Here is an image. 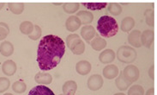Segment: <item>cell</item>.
I'll return each mask as SVG.
<instances>
[{
    "label": "cell",
    "instance_id": "6da1fadb",
    "mask_svg": "<svg viewBox=\"0 0 157 95\" xmlns=\"http://www.w3.org/2000/svg\"><path fill=\"white\" fill-rule=\"evenodd\" d=\"M65 53L64 40L54 35L44 36L39 43L37 61L42 71H49L59 64Z\"/></svg>",
    "mask_w": 157,
    "mask_h": 95
},
{
    "label": "cell",
    "instance_id": "7a4b0ae2",
    "mask_svg": "<svg viewBox=\"0 0 157 95\" xmlns=\"http://www.w3.org/2000/svg\"><path fill=\"white\" fill-rule=\"evenodd\" d=\"M97 30L101 36L110 38L118 33L119 25L113 17L110 16H102L98 20Z\"/></svg>",
    "mask_w": 157,
    "mask_h": 95
},
{
    "label": "cell",
    "instance_id": "3957f363",
    "mask_svg": "<svg viewBox=\"0 0 157 95\" xmlns=\"http://www.w3.org/2000/svg\"><path fill=\"white\" fill-rule=\"evenodd\" d=\"M117 57L119 60L123 63H132L135 61L136 59V51L134 48L128 47V46H122L117 51Z\"/></svg>",
    "mask_w": 157,
    "mask_h": 95
},
{
    "label": "cell",
    "instance_id": "277c9868",
    "mask_svg": "<svg viewBox=\"0 0 157 95\" xmlns=\"http://www.w3.org/2000/svg\"><path fill=\"white\" fill-rule=\"evenodd\" d=\"M124 77L131 83L136 81L139 78V69L134 65H129L123 71Z\"/></svg>",
    "mask_w": 157,
    "mask_h": 95
},
{
    "label": "cell",
    "instance_id": "5b68a950",
    "mask_svg": "<svg viewBox=\"0 0 157 95\" xmlns=\"http://www.w3.org/2000/svg\"><path fill=\"white\" fill-rule=\"evenodd\" d=\"M87 86L89 90L97 91L101 89L103 86V79L100 74H94L88 80Z\"/></svg>",
    "mask_w": 157,
    "mask_h": 95
},
{
    "label": "cell",
    "instance_id": "8992f818",
    "mask_svg": "<svg viewBox=\"0 0 157 95\" xmlns=\"http://www.w3.org/2000/svg\"><path fill=\"white\" fill-rule=\"evenodd\" d=\"M82 25L80 19L77 16H71L65 22V27L66 30L70 32H75L77 31Z\"/></svg>",
    "mask_w": 157,
    "mask_h": 95
},
{
    "label": "cell",
    "instance_id": "52a82bcc",
    "mask_svg": "<svg viewBox=\"0 0 157 95\" xmlns=\"http://www.w3.org/2000/svg\"><path fill=\"white\" fill-rule=\"evenodd\" d=\"M2 71L7 76H12L17 72V64L14 60H7L2 65Z\"/></svg>",
    "mask_w": 157,
    "mask_h": 95
},
{
    "label": "cell",
    "instance_id": "ba28073f",
    "mask_svg": "<svg viewBox=\"0 0 157 95\" xmlns=\"http://www.w3.org/2000/svg\"><path fill=\"white\" fill-rule=\"evenodd\" d=\"M154 40V31L152 30H146L143 33H141V43L144 47H151Z\"/></svg>",
    "mask_w": 157,
    "mask_h": 95
},
{
    "label": "cell",
    "instance_id": "9c48e42d",
    "mask_svg": "<svg viewBox=\"0 0 157 95\" xmlns=\"http://www.w3.org/2000/svg\"><path fill=\"white\" fill-rule=\"evenodd\" d=\"M28 95H55L54 93L46 86L43 85H40V86H36L33 87L31 90L29 91Z\"/></svg>",
    "mask_w": 157,
    "mask_h": 95
},
{
    "label": "cell",
    "instance_id": "30bf717a",
    "mask_svg": "<svg viewBox=\"0 0 157 95\" xmlns=\"http://www.w3.org/2000/svg\"><path fill=\"white\" fill-rule=\"evenodd\" d=\"M128 42L132 47L140 48L142 46L141 43V31L139 30H133L128 35Z\"/></svg>",
    "mask_w": 157,
    "mask_h": 95
},
{
    "label": "cell",
    "instance_id": "8fae6325",
    "mask_svg": "<svg viewBox=\"0 0 157 95\" xmlns=\"http://www.w3.org/2000/svg\"><path fill=\"white\" fill-rule=\"evenodd\" d=\"M116 54L113 49H106L99 56V60L103 64H109L115 59Z\"/></svg>",
    "mask_w": 157,
    "mask_h": 95
},
{
    "label": "cell",
    "instance_id": "7c38bea8",
    "mask_svg": "<svg viewBox=\"0 0 157 95\" xmlns=\"http://www.w3.org/2000/svg\"><path fill=\"white\" fill-rule=\"evenodd\" d=\"M118 75H119V68L115 65H108L103 69V76L106 79L113 80V79L117 77Z\"/></svg>",
    "mask_w": 157,
    "mask_h": 95
},
{
    "label": "cell",
    "instance_id": "4fadbf2b",
    "mask_svg": "<svg viewBox=\"0 0 157 95\" xmlns=\"http://www.w3.org/2000/svg\"><path fill=\"white\" fill-rule=\"evenodd\" d=\"M96 35L95 33V30L93 26L90 25H86L83 26L81 30V35L82 37L84 39L86 42L89 43L90 40H92L94 38V36Z\"/></svg>",
    "mask_w": 157,
    "mask_h": 95
},
{
    "label": "cell",
    "instance_id": "5bb4252c",
    "mask_svg": "<svg viewBox=\"0 0 157 95\" xmlns=\"http://www.w3.org/2000/svg\"><path fill=\"white\" fill-rule=\"evenodd\" d=\"M34 81L37 82L38 84L46 86V85H49L51 84L52 81V77L50 73H43V72H39L34 77Z\"/></svg>",
    "mask_w": 157,
    "mask_h": 95
},
{
    "label": "cell",
    "instance_id": "9a60e30c",
    "mask_svg": "<svg viewBox=\"0 0 157 95\" xmlns=\"http://www.w3.org/2000/svg\"><path fill=\"white\" fill-rule=\"evenodd\" d=\"M77 89V82L74 81H68L64 83L62 87L64 95H75Z\"/></svg>",
    "mask_w": 157,
    "mask_h": 95
},
{
    "label": "cell",
    "instance_id": "2e32d148",
    "mask_svg": "<svg viewBox=\"0 0 157 95\" xmlns=\"http://www.w3.org/2000/svg\"><path fill=\"white\" fill-rule=\"evenodd\" d=\"M76 70L81 75H86L91 71V64L88 60H80L76 65Z\"/></svg>",
    "mask_w": 157,
    "mask_h": 95
},
{
    "label": "cell",
    "instance_id": "e0dca14e",
    "mask_svg": "<svg viewBox=\"0 0 157 95\" xmlns=\"http://www.w3.org/2000/svg\"><path fill=\"white\" fill-rule=\"evenodd\" d=\"M77 17L80 19L82 24H89L91 23L94 20L93 13L86 11V10H80L77 12Z\"/></svg>",
    "mask_w": 157,
    "mask_h": 95
},
{
    "label": "cell",
    "instance_id": "ac0fdd59",
    "mask_svg": "<svg viewBox=\"0 0 157 95\" xmlns=\"http://www.w3.org/2000/svg\"><path fill=\"white\" fill-rule=\"evenodd\" d=\"M115 83H116L117 88L120 91H126L127 88H129L131 86V85H132L131 82L128 81L124 77L123 72H120V74H119L118 78L116 79Z\"/></svg>",
    "mask_w": 157,
    "mask_h": 95
},
{
    "label": "cell",
    "instance_id": "d6986e66",
    "mask_svg": "<svg viewBox=\"0 0 157 95\" xmlns=\"http://www.w3.org/2000/svg\"><path fill=\"white\" fill-rule=\"evenodd\" d=\"M14 53V46L10 42L4 41L0 45V54L4 56H10Z\"/></svg>",
    "mask_w": 157,
    "mask_h": 95
},
{
    "label": "cell",
    "instance_id": "ffe728a7",
    "mask_svg": "<svg viewBox=\"0 0 157 95\" xmlns=\"http://www.w3.org/2000/svg\"><path fill=\"white\" fill-rule=\"evenodd\" d=\"M90 44H91V47L93 48V49L96 51H100L106 47V41L97 35L95 38L93 39V41L90 43Z\"/></svg>",
    "mask_w": 157,
    "mask_h": 95
},
{
    "label": "cell",
    "instance_id": "44dd1931",
    "mask_svg": "<svg viewBox=\"0 0 157 95\" xmlns=\"http://www.w3.org/2000/svg\"><path fill=\"white\" fill-rule=\"evenodd\" d=\"M134 26H135L134 19L131 17H127L122 20L120 28H121V30L124 32H130L134 28Z\"/></svg>",
    "mask_w": 157,
    "mask_h": 95
},
{
    "label": "cell",
    "instance_id": "7402d4cb",
    "mask_svg": "<svg viewBox=\"0 0 157 95\" xmlns=\"http://www.w3.org/2000/svg\"><path fill=\"white\" fill-rule=\"evenodd\" d=\"M9 9L13 14L20 15L24 10V4L22 3H9Z\"/></svg>",
    "mask_w": 157,
    "mask_h": 95
},
{
    "label": "cell",
    "instance_id": "603a6c76",
    "mask_svg": "<svg viewBox=\"0 0 157 95\" xmlns=\"http://www.w3.org/2000/svg\"><path fill=\"white\" fill-rule=\"evenodd\" d=\"M34 30V24L29 21L22 22L20 25V31L22 34L29 35Z\"/></svg>",
    "mask_w": 157,
    "mask_h": 95
},
{
    "label": "cell",
    "instance_id": "cb8c5ba5",
    "mask_svg": "<svg viewBox=\"0 0 157 95\" xmlns=\"http://www.w3.org/2000/svg\"><path fill=\"white\" fill-rule=\"evenodd\" d=\"M80 4L79 3H64L63 4V9L66 13L68 14H73L77 12L79 10Z\"/></svg>",
    "mask_w": 157,
    "mask_h": 95
},
{
    "label": "cell",
    "instance_id": "d4e9b609",
    "mask_svg": "<svg viewBox=\"0 0 157 95\" xmlns=\"http://www.w3.org/2000/svg\"><path fill=\"white\" fill-rule=\"evenodd\" d=\"M108 5V11L112 14V15H113V16H119L121 14L122 12V7H121V5L119 4H117V3H110L109 4H107Z\"/></svg>",
    "mask_w": 157,
    "mask_h": 95
},
{
    "label": "cell",
    "instance_id": "484cf974",
    "mask_svg": "<svg viewBox=\"0 0 157 95\" xmlns=\"http://www.w3.org/2000/svg\"><path fill=\"white\" fill-rule=\"evenodd\" d=\"M80 36L77 34H71L67 36L66 38V46L71 49L79 41H80Z\"/></svg>",
    "mask_w": 157,
    "mask_h": 95
},
{
    "label": "cell",
    "instance_id": "4316f807",
    "mask_svg": "<svg viewBox=\"0 0 157 95\" xmlns=\"http://www.w3.org/2000/svg\"><path fill=\"white\" fill-rule=\"evenodd\" d=\"M27 89V85L22 81H17L12 85V90L17 93H22Z\"/></svg>",
    "mask_w": 157,
    "mask_h": 95
},
{
    "label": "cell",
    "instance_id": "83f0119b",
    "mask_svg": "<svg viewBox=\"0 0 157 95\" xmlns=\"http://www.w3.org/2000/svg\"><path fill=\"white\" fill-rule=\"evenodd\" d=\"M86 8L89 9L91 10H99L106 8L107 4L106 3H82Z\"/></svg>",
    "mask_w": 157,
    "mask_h": 95
},
{
    "label": "cell",
    "instance_id": "f1b7e54d",
    "mask_svg": "<svg viewBox=\"0 0 157 95\" xmlns=\"http://www.w3.org/2000/svg\"><path fill=\"white\" fill-rule=\"evenodd\" d=\"M128 95H144V89L140 85H134L128 90Z\"/></svg>",
    "mask_w": 157,
    "mask_h": 95
},
{
    "label": "cell",
    "instance_id": "f546056e",
    "mask_svg": "<svg viewBox=\"0 0 157 95\" xmlns=\"http://www.w3.org/2000/svg\"><path fill=\"white\" fill-rule=\"evenodd\" d=\"M72 53L74 55H82V54H83L85 51V44L84 43L80 40L78 43L74 46V47L71 49Z\"/></svg>",
    "mask_w": 157,
    "mask_h": 95
},
{
    "label": "cell",
    "instance_id": "4dcf8cb0",
    "mask_svg": "<svg viewBox=\"0 0 157 95\" xmlns=\"http://www.w3.org/2000/svg\"><path fill=\"white\" fill-rule=\"evenodd\" d=\"M145 16V21L146 23L149 26L153 27L154 26V12L152 9H149V10H146L144 13Z\"/></svg>",
    "mask_w": 157,
    "mask_h": 95
},
{
    "label": "cell",
    "instance_id": "1f68e13d",
    "mask_svg": "<svg viewBox=\"0 0 157 95\" xmlns=\"http://www.w3.org/2000/svg\"><path fill=\"white\" fill-rule=\"evenodd\" d=\"M41 34H42V30L40 29V27L38 25H34V30L31 34L29 35L31 40H34V41H36L38 40L40 36H41Z\"/></svg>",
    "mask_w": 157,
    "mask_h": 95
},
{
    "label": "cell",
    "instance_id": "d6a6232c",
    "mask_svg": "<svg viewBox=\"0 0 157 95\" xmlns=\"http://www.w3.org/2000/svg\"><path fill=\"white\" fill-rule=\"evenodd\" d=\"M10 85V81L8 78L0 77V93L7 91Z\"/></svg>",
    "mask_w": 157,
    "mask_h": 95
},
{
    "label": "cell",
    "instance_id": "836d02e7",
    "mask_svg": "<svg viewBox=\"0 0 157 95\" xmlns=\"http://www.w3.org/2000/svg\"><path fill=\"white\" fill-rule=\"evenodd\" d=\"M9 33H10V31H8L6 29H4V27L0 26V41L1 40H4V39L6 38Z\"/></svg>",
    "mask_w": 157,
    "mask_h": 95
},
{
    "label": "cell",
    "instance_id": "e575fe53",
    "mask_svg": "<svg viewBox=\"0 0 157 95\" xmlns=\"http://www.w3.org/2000/svg\"><path fill=\"white\" fill-rule=\"evenodd\" d=\"M148 73H149V77H150L151 79H152V80H153V79H154V67H153V66H151V67H150V68L149 69Z\"/></svg>",
    "mask_w": 157,
    "mask_h": 95
},
{
    "label": "cell",
    "instance_id": "d590c367",
    "mask_svg": "<svg viewBox=\"0 0 157 95\" xmlns=\"http://www.w3.org/2000/svg\"><path fill=\"white\" fill-rule=\"evenodd\" d=\"M0 26L1 27H4V29H6V30H8V31H10V28H9V26L7 23H3V22H1L0 23Z\"/></svg>",
    "mask_w": 157,
    "mask_h": 95
},
{
    "label": "cell",
    "instance_id": "8d00e7d4",
    "mask_svg": "<svg viewBox=\"0 0 157 95\" xmlns=\"http://www.w3.org/2000/svg\"><path fill=\"white\" fill-rule=\"evenodd\" d=\"M145 95H154V88H150L149 90L146 92Z\"/></svg>",
    "mask_w": 157,
    "mask_h": 95
},
{
    "label": "cell",
    "instance_id": "74e56055",
    "mask_svg": "<svg viewBox=\"0 0 157 95\" xmlns=\"http://www.w3.org/2000/svg\"><path fill=\"white\" fill-rule=\"evenodd\" d=\"M4 6V3H0V10H1V9L3 8Z\"/></svg>",
    "mask_w": 157,
    "mask_h": 95
},
{
    "label": "cell",
    "instance_id": "f35d334b",
    "mask_svg": "<svg viewBox=\"0 0 157 95\" xmlns=\"http://www.w3.org/2000/svg\"><path fill=\"white\" fill-rule=\"evenodd\" d=\"M114 95H125V94L123 93H115Z\"/></svg>",
    "mask_w": 157,
    "mask_h": 95
},
{
    "label": "cell",
    "instance_id": "ab89813d",
    "mask_svg": "<svg viewBox=\"0 0 157 95\" xmlns=\"http://www.w3.org/2000/svg\"><path fill=\"white\" fill-rule=\"evenodd\" d=\"M4 95H13V94H11V93H5V94H4Z\"/></svg>",
    "mask_w": 157,
    "mask_h": 95
},
{
    "label": "cell",
    "instance_id": "60d3db41",
    "mask_svg": "<svg viewBox=\"0 0 157 95\" xmlns=\"http://www.w3.org/2000/svg\"><path fill=\"white\" fill-rule=\"evenodd\" d=\"M60 95H64V94H60Z\"/></svg>",
    "mask_w": 157,
    "mask_h": 95
}]
</instances>
